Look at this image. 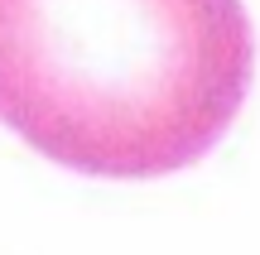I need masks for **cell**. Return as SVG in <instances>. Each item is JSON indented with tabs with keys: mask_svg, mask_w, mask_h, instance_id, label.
Here are the masks:
<instances>
[{
	"mask_svg": "<svg viewBox=\"0 0 260 255\" xmlns=\"http://www.w3.org/2000/svg\"><path fill=\"white\" fill-rule=\"evenodd\" d=\"M251 72L241 0H0V125L73 173L198 164Z\"/></svg>",
	"mask_w": 260,
	"mask_h": 255,
	"instance_id": "1",
	"label": "cell"
}]
</instances>
